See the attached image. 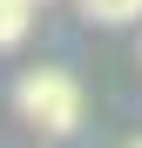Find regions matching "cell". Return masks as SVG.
<instances>
[{"instance_id":"cell-1","label":"cell","mask_w":142,"mask_h":148,"mask_svg":"<svg viewBox=\"0 0 142 148\" xmlns=\"http://www.w3.org/2000/svg\"><path fill=\"white\" fill-rule=\"evenodd\" d=\"M14 108H20V121H27L34 135L68 141L81 128V114H88V94H81V81L68 67H27L14 81Z\"/></svg>"},{"instance_id":"cell-2","label":"cell","mask_w":142,"mask_h":148,"mask_svg":"<svg viewBox=\"0 0 142 148\" xmlns=\"http://www.w3.org/2000/svg\"><path fill=\"white\" fill-rule=\"evenodd\" d=\"M34 34V0H0V54H14Z\"/></svg>"},{"instance_id":"cell-3","label":"cell","mask_w":142,"mask_h":148,"mask_svg":"<svg viewBox=\"0 0 142 148\" xmlns=\"http://www.w3.org/2000/svg\"><path fill=\"white\" fill-rule=\"evenodd\" d=\"M81 14L102 27H129V20H142V0H81Z\"/></svg>"},{"instance_id":"cell-4","label":"cell","mask_w":142,"mask_h":148,"mask_svg":"<svg viewBox=\"0 0 142 148\" xmlns=\"http://www.w3.org/2000/svg\"><path fill=\"white\" fill-rule=\"evenodd\" d=\"M34 7H47V0H34Z\"/></svg>"},{"instance_id":"cell-5","label":"cell","mask_w":142,"mask_h":148,"mask_svg":"<svg viewBox=\"0 0 142 148\" xmlns=\"http://www.w3.org/2000/svg\"><path fill=\"white\" fill-rule=\"evenodd\" d=\"M129 148H142V141H129Z\"/></svg>"}]
</instances>
